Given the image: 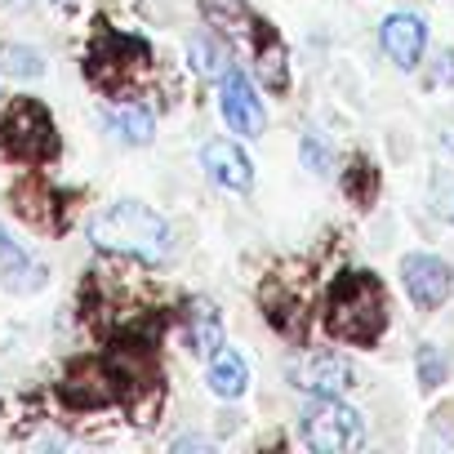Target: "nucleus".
Here are the masks:
<instances>
[{
  "instance_id": "nucleus-1",
  "label": "nucleus",
  "mask_w": 454,
  "mask_h": 454,
  "mask_svg": "<svg viewBox=\"0 0 454 454\" xmlns=\"http://www.w3.org/2000/svg\"><path fill=\"white\" fill-rule=\"evenodd\" d=\"M387 290L374 272H343L330 294H325V325L334 339L356 343V348H374L387 330Z\"/></svg>"
},
{
  "instance_id": "nucleus-2",
  "label": "nucleus",
  "mask_w": 454,
  "mask_h": 454,
  "mask_svg": "<svg viewBox=\"0 0 454 454\" xmlns=\"http://www.w3.org/2000/svg\"><path fill=\"white\" fill-rule=\"evenodd\" d=\"M90 237H94L98 250L134 254V259H147V263H160L169 254V223L156 209L134 205V200H121V205L103 209L90 223Z\"/></svg>"
},
{
  "instance_id": "nucleus-3",
  "label": "nucleus",
  "mask_w": 454,
  "mask_h": 454,
  "mask_svg": "<svg viewBox=\"0 0 454 454\" xmlns=\"http://www.w3.org/2000/svg\"><path fill=\"white\" fill-rule=\"evenodd\" d=\"M0 134H5V152L23 165H41L59 152V134L50 112L36 98H14L5 121H0Z\"/></svg>"
},
{
  "instance_id": "nucleus-4",
  "label": "nucleus",
  "mask_w": 454,
  "mask_h": 454,
  "mask_svg": "<svg viewBox=\"0 0 454 454\" xmlns=\"http://www.w3.org/2000/svg\"><path fill=\"white\" fill-rule=\"evenodd\" d=\"M147 63H152L147 41L125 36V32H112V27H103V32L94 36L90 72H94V81H98L103 90H125L138 72H147Z\"/></svg>"
},
{
  "instance_id": "nucleus-5",
  "label": "nucleus",
  "mask_w": 454,
  "mask_h": 454,
  "mask_svg": "<svg viewBox=\"0 0 454 454\" xmlns=\"http://www.w3.org/2000/svg\"><path fill=\"white\" fill-rule=\"evenodd\" d=\"M303 436H308V445L321 450V454H348V450L361 445L365 427H361V414H356V410L339 405L334 396H321V401L303 414Z\"/></svg>"
},
{
  "instance_id": "nucleus-6",
  "label": "nucleus",
  "mask_w": 454,
  "mask_h": 454,
  "mask_svg": "<svg viewBox=\"0 0 454 454\" xmlns=\"http://www.w3.org/2000/svg\"><path fill=\"white\" fill-rule=\"evenodd\" d=\"M121 379L112 370V361H81L67 379H63V401L76 405V410H98V405H112L121 401Z\"/></svg>"
},
{
  "instance_id": "nucleus-7",
  "label": "nucleus",
  "mask_w": 454,
  "mask_h": 454,
  "mask_svg": "<svg viewBox=\"0 0 454 454\" xmlns=\"http://www.w3.org/2000/svg\"><path fill=\"white\" fill-rule=\"evenodd\" d=\"M401 277H405V290H410L414 308H423V312L441 308L450 299V290H454V272L436 254H410L401 263Z\"/></svg>"
},
{
  "instance_id": "nucleus-8",
  "label": "nucleus",
  "mask_w": 454,
  "mask_h": 454,
  "mask_svg": "<svg viewBox=\"0 0 454 454\" xmlns=\"http://www.w3.org/2000/svg\"><path fill=\"white\" fill-rule=\"evenodd\" d=\"M223 116H227V125H232L237 134H246V138L263 134L268 116H263V107H259L254 85L246 81V72H227V81H223Z\"/></svg>"
},
{
  "instance_id": "nucleus-9",
  "label": "nucleus",
  "mask_w": 454,
  "mask_h": 454,
  "mask_svg": "<svg viewBox=\"0 0 454 454\" xmlns=\"http://www.w3.org/2000/svg\"><path fill=\"white\" fill-rule=\"evenodd\" d=\"M200 160H205V169H209L223 187H232V192H250V183H254V165H250V156H246L237 143L214 138V143L200 152Z\"/></svg>"
},
{
  "instance_id": "nucleus-10",
  "label": "nucleus",
  "mask_w": 454,
  "mask_h": 454,
  "mask_svg": "<svg viewBox=\"0 0 454 454\" xmlns=\"http://www.w3.org/2000/svg\"><path fill=\"white\" fill-rule=\"evenodd\" d=\"M294 383H299L303 392H317V396H339V392L352 387V365H348L343 356L321 352V356H308V361L294 370Z\"/></svg>"
},
{
  "instance_id": "nucleus-11",
  "label": "nucleus",
  "mask_w": 454,
  "mask_h": 454,
  "mask_svg": "<svg viewBox=\"0 0 454 454\" xmlns=\"http://www.w3.org/2000/svg\"><path fill=\"white\" fill-rule=\"evenodd\" d=\"M423 41H427V27H423L419 19H410V14H392V19L383 23V50H387V59H392L401 72L419 67Z\"/></svg>"
},
{
  "instance_id": "nucleus-12",
  "label": "nucleus",
  "mask_w": 454,
  "mask_h": 454,
  "mask_svg": "<svg viewBox=\"0 0 454 454\" xmlns=\"http://www.w3.org/2000/svg\"><path fill=\"white\" fill-rule=\"evenodd\" d=\"M187 348L200 352V356H214V352L223 348L218 312H214V303H205V299H192V308H187Z\"/></svg>"
},
{
  "instance_id": "nucleus-13",
  "label": "nucleus",
  "mask_w": 454,
  "mask_h": 454,
  "mask_svg": "<svg viewBox=\"0 0 454 454\" xmlns=\"http://www.w3.org/2000/svg\"><path fill=\"white\" fill-rule=\"evenodd\" d=\"M254 59H259V72H263V81H268V90H286V45H281V36L268 27V23H259L254 19Z\"/></svg>"
},
{
  "instance_id": "nucleus-14",
  "label": "nucleus",
  "mask_w": 454,
  "mask_h": 454,
  "mask_svg": "<svg viewBox=\"0 0 454 454\" xmlns=\"http://www.w3.org/2000/svg\"><path fill=\"white\" fill-rule=\"evenodd\" d=\"M246 383H250L246 361H241L237 352L218 348V352H214V365H209V387H214L218 396H241V392H246Z\"/></svg>"
},
{
  "instance_id": "nucleus-15",
  "label": "nucleus",
  "mask_w": 454,
  "mask_h": 454,
  "mask_svg": "<svg viewBox=\"0 0 454 454\" xmlns=\"http://www.w3.org/2000/svg\"><path fill=\"white\" fill-rule=\"evenodd\" d=\"M192 63H196V72H205V76L223 72V63H227V50H223V41H218V36H209V32L192 36Z\"/></svg>"
},
{
  "instance_id": "nucleus-16",
  "label": "nucleus",
  "mask_w": 454,
  "mask_h": 454,
  "mask_svg": "<svg viewBox=\"0 0 454 454\" xmlns=\"http://www.w3.org/2000/svg\"><path fill=\"white\" fill-rule=\"evenodd\" d=\"M0 268H5L10 286H14V277H32V281L41 286V277H45L41 268H32V263H27V254H23V250H19V246L5 237V227H0Z\"/></svg>"
},
{
  "instance_id": "nucleus-17",
  "label": "nucleus",
  "mask_w": 454,
  "mask_h": 454,
  "mask_svg": "<svg viewBox=\"0 0 454 454\" xmlns=\"http://www.w3.org/2000/svg\"><path fill=\"white\" fill-rule=\"evenodd\" d=\"M0 72H5V76H41L45 67H41V54L36 50L5 45V50H0Z\"/></svg>"
},
{
  "instance_id": "nucleus-18",
  "label": "nucleus",
  "mask_w": 454,
  "mask_h": 454,
  "mask_svg": "<svg viewBox=\"0 0 454 454\" xmlns=\"http://www.w3.org/2000/svg\"><path fill=\"white\" fill-rule=\"evenodd\" d=\"M343 187H348V196H352L356 205H370V200H374V187H379V169H374L370 160H356V165H348Z\"/></svg>"
},
{
  "instance_id": "nucleus-19",
  "label": "nucleus",
  "mask_w": 454,
  "mask_h": 454,
  "mask_svg": "<svg viewBox=\"0 0 454 454\" xmlns=\"http://www.w3.org/2000/svg\"><path fill=\"white\" fill-rule=\"evenodd\" d=\"M112 125H116L129 143H147V138H152V116H147L143 107H125V112H116Z\"/></svg>"
},
{
  "instance_id": "nucleus-20",
  "label": "nucleus",
  "mask_w": 454,
  "mask_h": 454,
  "mask_svg": "<svg viewBox=\"0 0 454 454\" xmlns=\"http://www.w3.org/2000/svg\"><path fill=\"white\" fill-rule=\"evenodd\" d=\"M419 374H423V383H427V387H436V383H441V356H436L432 348L423 352V361H419Z\"/></svg>"
},
{
  "instance_id": "nucleus-21",
  "label": "nucleus",
  "mask_w": 454,
  "mask_h": 454,
  "mask_svg": "<svg viewBox=\"0 0 454 454\" xmlns=\"http://www.w3.org/2000/svg\"><path fill=\"white\" fill-rule=\"evenodd\" d=\"M436 209L454 223V187H441V192H436Z\"/></svg>"
},
{
  "instance_id": "nucleus-22",
  "label": "nucleus",
  "mask_w": 454,
  "mask_h": 454,
  "mask_svg": "<svg viewBox=\"0 0 454 454\" xmlns=\"http://www.w3.org/2000/svg\"><path fill=\"white\" fill-rule=\"evenodd\" d=\"M14 5H23V0H14Z\"/></svg>"
}]
</instances>
